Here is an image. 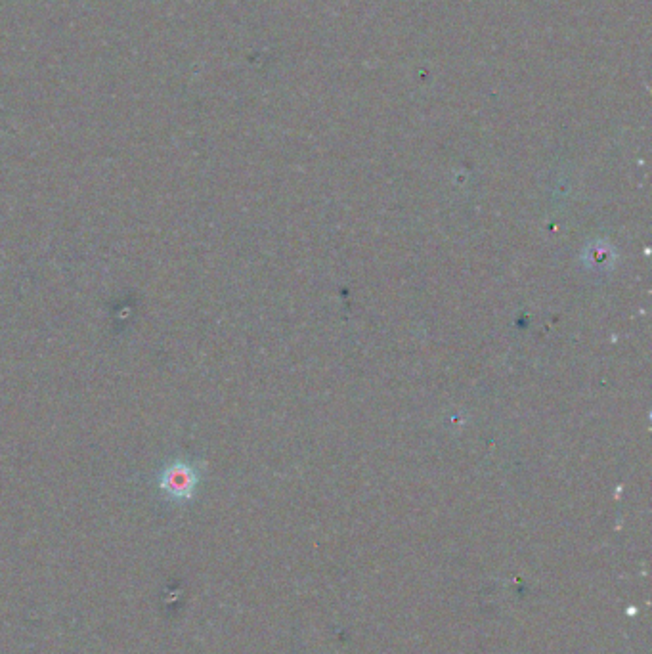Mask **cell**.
<instances>
[{
  "instance_id": "1",
  "label": "cell",
  "mask_w": 652,
  "mask_h": 654,
  "mask_svg": "<svg viewBox=\"0 0 652 654\" xmlns=\"http://www.w3.org/2000/svg\"><path fill=\"white\" fill-rule=\"evenodd\" d=\"M201 482V469L196 463L184 458H176L163 465L157 475L159 490L171 502H190L196 494L197 486Z\"/></svg>"
}]
</instances>
